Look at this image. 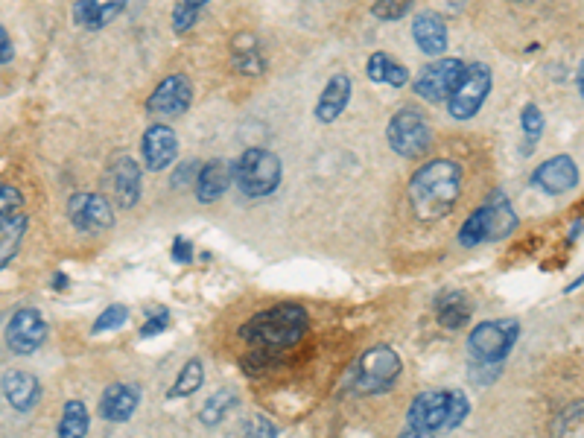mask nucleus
Here are the masks:
<instances>
[{"label": "nucleus", "instance_id": "f257e3e1", "mask_svg": "<svg viewBox=\"0 0 584 438\" xmlns=\"http://www.w3.org/2000/svg\"><path fill=\"white\" fill-rule=\"evenodd\" d=\"M459 193H462V167L447 158L427 161L409 179V205L418 222H436L447 217L456 208Z\"/></svg>", "mask_w": 584, "mask_h": 438}, {"label": "nucleus", "instance_id": "f03ea898", "mask_svg": "<svg viewBox=\"0 0 584 438\" xmlns=\"http://www.w3.org/2000/svg\"><path fill=\"white\" fill-rule=\"evenodd\" d=\"M307 330H310V316L301 304H275L269 310L255 313L240 328V339H246L252 348L287 351L304 339Z\"/></svg>", "mask_w": 584, "mask_h": 438}, {"label": "nucleus", "instance_id": "7ed1b4c3", "mask_svg": "<svg viewBox=\"0 0 584 438\" xmlns=\"http://www.w3.org/2000/svg\"><path fill=\"white\" fill-rule=\"evenodd\" d=\"M471 403L465 392L453 389H433L418 395L406 412V433L409 436H433V433H453L468 418Z\"/></svg>", "mask_w": 584, "mask_h": 438}, {"label": "nucleus", "instance_id": "20e7f679", "mask_svg": "<svg viewBox=\"0 0 584 438\" xmlns=\"http://www.w3.org/2000/svg\"><path fill=\"white\" fill-rule=\"evenodd\" d=\"M231 176L240 187V193L249 199L272 196L281 187V158L263 146H252L237 158V164L231 167Z\"/></svg>", "mask_w": 584, "mask_h": 438}, {"label": "nucleus", "instance_id": "39448f33", "mask_svg": "<svg viewBox=\"0 0 584 438\" xmlns=\"http://www.w3.org/2000/svg\"><path fill=\"white\" fill-rule=\"evenodd\" d=\"M401 357L389 345H377L365 351L351 371V389L357 395H383L389 392L401 377Z\"/></svg>", "mask_w": 584, "mask_h": 438}, {"label": "nucleus", "instance_id": "423d86ee", "mask_svg": "<svg viewBox=\"0 0 584 438\" xmlns=\"http://www.w3.org/2000/svg\"><path fill=\"white\" fill-rule=\"evenodd\" d=\"M386 138L401 158H421L433 146V126L427 123V117L421 111L403 106L392 114V120L386 126Z\"/></svg>", "mask_w": 584, "mask_h": 438}, {"label": "nucleus", "instance_id": "0eeeda50", "mask_svg": "<svg viewBox=\"0 0 584 438\" xmlns=\"http://www.w3.org/2000/svg\"><path fill=\"white\" fill-rule=\"evenodd\" d=\"M517 336H520L517 319L482 322L468 336V354L474 363H506Z\"/></svg>", "mask_w": 584, "mask_h": 438}, {"label": "nucleus", "instance_id": "6e6552de", "mask_svg": "<svg viewBox=\"0 0 584 438\" xmlns=\"http://www.w3.org/2000/svg\"><path fill=\"white\" fill-rule=\"evenodd\" d=\"M491 85H494V76H491V68L485 62L465 65V73H462L456 91L447 100L450 117L453 120H471V117H476L479 109L485 106L488 94H491Z\"/></svg>", "mask_w": 584, "mask_h": 438}, {"label": "nucleus", "instance_id": "1a4fd4ad", "mask_svg": "<svg viewBox=\"0 0 584 438\" xmlns=\"http://www.w3.org/2000/svg\"><path fill=\"white\" fill-rule=\"evenodd\" d=\"M465 59H450V56H438L433 65H427L424 71L418 73V79L412 82V91L427 100V103H447L450 94L456 91L462 73H465Z\"/></svg>", "mask_w": 584, "mask_h": 438}, {"label": "nucleus", "instance_id": "9d476101", "mask_svg": "<svg viewBox=\"0 0 584 438\" xmlns=\"http://www.w3.org/2000/svg\"><path fill=\"white\" fill-rule=\"evenodd\" d=\"M103 182L109 184L111 199L117 208H135L138 199H141V167L135 164L132 155L126 152H117L106 167V179Z\"/></svg>", "mask_w": 584, "mask_h": 438}, {"label": "nucleus", "instance_id": "9b49d317", "mask_svg": "<svg viewBox=\"0 0 584 438\" xmlns=\"http://www.w3.org/2000/svg\"><path fill=\"white\" fill-rule=\"evenodd\" d=\"M47 339V322L36 307H21L6 325V345L18 357H30Z\"/></svg>", "mask_w": 584, "mask_h": 438}, {"label": "nucleus", "instance_id": "f8f14e48", "mask_svg": "<svg viewBox=\"0 0 584 438\" xmlns=\"http://www.w3.org/2000/svg\"><path fill=\"white\" fill-rule=\"evenodd\" d=\"M68 219L82 234H103L114 225V208L100 193H76L68 202Z\"/></svg>", "mask_w": 584, "mask_h": 438}, {"label": "nucleus", "instance_id": "ddd939ff", "mask_svg": "<svg viewBox=\"0 0 584 438\" xmlns=\"http://www.w3.org/2000/svg\"><path fill=\"white\" fill-rule=\"evenodd\" d=\"M193 103V85L184 73H173L158 82V88L149 94L146 111L155 117H182Z\"/></svg>", "mask_w": 584, "mask_h": 438}, {"label": "nucleus", "instance_id": "4468645a", "mask_svg": "<svg viewBox=\"0 0 584 438\" xmlns=\"http://www.w3.org/2000/svg\"><path fill=\"white\" fill-rule=\"evenodd\" d=\"M141 152H144L146 170L161 173V170H167L176 161L179 138H176V132L167 123H152L144 132V138H141Z\"/></svg>", "mask_w": 584, "mask_h": 438}, {"label": "nucleus", "instance_id": "2eb2a0df", "mask_svg": "<svg viewBox=\"0 0 584 438\" xmlns=\"http://www.w3.org/2000/svg\"><path fill=\"white\" fill-rule=\"evenodd\" d=\"M532 184L547 193V196H558L567 193L579 184V167L570 155H552L549 161H544L535 173H532Z\"/></svg>", "mask_w": 584, "mask_h": 438}, {"label": "nucleus", "instance_id": "dca6fc26", "mask_svg": "<svg viewBox=\"0 0 584 438\" xmlns=\"http://www.w3.org/2000/svg\"><path fill=\"white\" fill-rule=\"evenodd\" d=\"M0 389L15 412H33L41 401V383L30 371H6L0 380Z\"/></svg>", "mask_w": 584, "mask_h": 438}, {"label": "nucleus", "instance_id": "f3484780", "mask_svg": "<svg viewBox=\"0 0 584 438\" xmlns=\"http://www.w3.org/2000/svg\"><path fill=\"white\" fill-rule=\"evenodd\" d=\"M412 38H415L418 50H421L424 56H430V59L444 56V50H447V44H450L447 24H444V18L436 15V12H421V15H415V21H412Z\"/></svg>", "mask_w": 584, "mask_h": 438}, {"label": "nucleus", "instance_id": "a211bd4d", "mask_svg": "<svg viewBox=\"0 0 584 438\" xmlns=\"http://www.w3.org/2000/svg\"><path fill=\"white\" fill-rule=\"evenodd\" d=\"M141 403V389L135 383H111L100 398V415L111 424H126Z\"/></svg>", "mask_w": 584, "mask_h": 438}, {"label": "nucleus", "instance_id": "6ab92c4d", "mask_svg": "<svg viewBox=\"0 0 584 438\" xmlns=\"http://www.w3.org/2000/svg\"><path fill=\"white\" fill-rule=\"evenodd\" d=\"M129 0H73V24L82 30H103L126 9Z\"/></svg>", "mask_w": 584, "mask_h": 438}, {"label": "nucleus", "instance_id": "aec40b11", "mask_svg": "<svg viewBox=\"0 0 584 438\" xmlns=\"http://www.w3.org/2000/svg\"><path fill=\"white\" fill-rule=\"evenodd\" d=\"M234 182V176H231V164L228 161H222V158H214V161H208L199 173H196V199L202 202V205H214L217 199L225 196V190L231 187Z\"/></svg>", "mask_w": 584, "mask_h": 438}, {"label": "nucleus", "instance_id": "412c9836", "mask_svg": "<svg viewBox=\"0 0 584 438\" xmlns=\"http://www.w3.org/2000/svg\"><path fill=\"white\" fill-rule=\"evenodd\" d=\"M351 91H354V88H351V76H348V73L330 76L325 91H322V97H319V103H316V120H319V123H333V120H339L342 111L348 109V103H351Z\"/></svg>", "mask_w": 584, "mask_h": 438}, {"label": "nucleus", "instance_id": "4be33fe9", "mask_svg": "<svg viewBox=\"0 0 584 438\" xmlns=\"http://www.w3.org/2000/svg\"><path fill=\"white\" fill-rule=\"evenodd\" d=\"M27 225H30V217L24 214V208L0 214V272L18 255L24 234H27Z\"/></svg>", "mask_w": 584, "mask_h": 438}, {"label": "nucleus", "instance_id": "5701e85b", "mask_svg": "<svg viewBox=\"0 0 584 438\" xmlns=\"http://www.w3.org/2000/svg\"><path fill=\"white\" fill-rule=\"evenodd\" d=\"M438 325L447 330L465 328L471 322V301L465 292H444L436 298Z\"/></svg>", "mask_w": 584, "mask_h": 438}, {"label": "nucleus", "instance_id": "b1692460", "mask_svg": "<svg viewBox=\"0 0 584 438\" xmlns=\"http://www.w3.org/2000/svg\"><path fill=\"white\" fill-rule=\"evenodd\" d=\"M365 71H368V79L377 82V85H392V88L409 85V71L403 68L398 59H392L386 53H371Z\"/></svg>", "mask_w": 584, "mask_h": 438}, {"label": "nucleus", "instance_id": "393cba45", "mask_svg": "<svg viewBox=\"0 0 584 438\" xmlns=\"http://www.w3.org/2000/svg\"><path fill=\"white\" fill-rule=\"evenodd\" d=\"M202 383H205V363L199 360V357H193V360H187L182 368V374L176 377V383H173V389H170V401H176V398H190L193 392H199L202 389Z\"/></svg>", "mask_w": 584, "mask_h": 438}, {"label": "nucleus", "instance_id": "a878e982", "mask_svg": "<svg viewBox=\"0 0 584 438\" xmlns=\"http://www.w3.org/2000/svg\"><path fill=\"white\" fill-rule=\"evenodd\" d=\"M88 427H91V418H88V409L82 401H68L65 403V412L59 418V436L65 438H82L88 436Z\"/></svg>", "mask_w": 584, "mask_h": 438}, {"label": "nucleus", "instance_id": "bb28decb", "mask_svg": "<svg viewBox=\"0 0 584 438\" xmlns=\"http://www.w3.org/2000/svg\"><path fill=\"white\" fill-rule=\"evenodd\" d=\"M237 392L234 389H222V392H214L208 401H205V406H202V412H199V418H202V424L205 427H217V424H222V418L237 406Z\"/></svg>", "mask_w": 584, "mask_h": 438}, {"label": "nucleus", "instance_id": "cd10ccee", "mask_svg": "<svg viewBox=\"0 0 584 438\" xmlns=\"http://www.w3.org/2000/svg\"><path fill=\"white\" fill-rule=\"evenodd\" d=\"M234 68L240 73L266 71V62H263V56H260L252 36H237V41H234Z\"/></svg>", "mask_w": 584, "mask_h": 438}, {"label": "nucleus", "instance_id": "c85d7f7f", "mask_svg": "<svg viewBox=\"0 0 584 438\" xmlns=\"http://www.w3.org/2000/svg\"><path fill=\"white\" fill-rule=\"evenodd\" d=\"M459 243L465 249H476L482 243H488V208H476L471 217L465 219V225L459 228Z\"/></svg>", "mask_w": 584, "mask_h": 438}, {"label": "nucleus", "instance_id": "c756f323", "mask_svg": "<svg viewBox=\"0 0 584 438\" xmlns=\"http://www.w3.org/2000/svg\"><path fill=\"white\" fill-rule=\"evenodd\" d=\"M278 365H284V357H281V351H272V348H255V354H249L246 360H243V371L246 374H269L272 368H278Z\"/></svg>", "mask_w": 584, "mask_h": 438}, {"label": "nucleus", "instance_id": "7c9ffc66", "mask_svg": "<svg viewBox=\"0 0 584 438\" xmlns=\"http://www.w3.org/2000/svg\"><path fill=\"white\" fill-rule=\"evenodd\" d=\"M520 126H523V135H526V152H532V146L541 141V135H544V114L538 106H523L520 111Z\"/></svg>", "mask_w": 584, "mask_h": 438}, {"label": "nucleus", "instance_id": "2f4dec72", "mask_svg": "<svg viewBox=\"0 0 584 438\" xmlns=\"http://www.w3.org/2000/svg\"><path fill=\"white\" fill-rule=\"evenodd\" d=\"M415 0H374L371 3V15L377 21H401L412 12Z\"/></svg>", "mask_w": 584, "mask_h": 438}, {"label": "nucleus", "instance_id": "473e14b6", "mask_svg": "<svg viewBox=\"0 0 584 438\" xmlns=\"http://www.w3.org/2000/svg\"><path fill=\"white\" fill-rule=\"evenodd\" d=\"M126 322H129V307L126 304H111V307H106L100 313V319L94 322L91 333H109V330L123 328Z\"/></svg>", "mask_w": 584, "mask_h": 438}, {"label": "nucleus", "instance_id": "72a5a7b5", "mask_svg": "<svg viewBox=\"0 0 584 438\" xmlns=\"http://www.w3.org/2000/svg\"><path fill=\"white\" fill-rule=\"evenodd\" d=\"M167 328H170V310H167V307H158L155 313L146 316L144 328H141V339L158 336V333H164Z\"/></svg>", "mask_w": 584, "mask_h": 438}, {"label": "nucleus", "instance_id": "f704fd0d", "mask_svg": "<svg viewBox=\"0 0 584 438\" xmlns=\"http://www.w3.org/2000/svg\"><path fill=\"white\" fill-rule=\"evenodd\" d=\"M503 374V363H474L471 365V380L479 386H488L494 383L497 377Z\"/></svg>", "mask_w": 584, "mask_h": 438}, {"label": "nucleus", "instance_id": "c9c22d12", "mask_svg": "<svg viewBox=\"0 0 584 438\" xmlns=\"http://www.w3.org/2000/svg\"><path fill=\"white\" fill-rule=\"evenodd\" d=\"M21 208H24V193L12 184H0V214L21 211Z\"/></svg>", "mask_w": 584, "mask_h": 438}, {"label": "nucleus", "instance_id": "e433bc0d", "mask_svg": "<svg viewBox=\"0 0 584 438\" xmlns=\"http://www.w3.org/2000/svg\"><path fill=\"white\" fill-rule=\"evenodd\" d=\"M243 433H246V436H257V438H272V436H278V427H275V424H269L263 415H255L252 421H246V424H243Z\"/></svg>", "mask_w": 584, "mask_h": 438}, {"label": "nucleus", "instance_id": "4c0bfd02", "mask_svg": "<svg viewBox=\"0 0 584 438\" xmlns=\"http://www.w3.org/2000/svg\"><path fill=\"white\" fill-rule=\"evenodd\" d=\"M196 21H199V15H196V12H190L187 6H182V3L173 9V30H176L179 36L187 33V30H193V27H196Z\"/></svg>", "mask_w": 584, "mask_h": 438}, {"label": "nucleus", "instance_id": "58836bf2", "mask_svg": "<svg viewBox=\"0 0 584 438\" xmlns=\"http://www.w3.org/2000/svg\"><path fill=\"white\" fill-rule=\"evenodd\" d=\"M173 260L182 263V266L193 263V243H190L187 237H176V240H173Z\"/></svg>", "mask_w": 584, "mask_h": 438}, {"label": "nucleus", "instance_id": "ea45409f", "mask_svg": "<svg viewBox=\"0 0 584 438\" xmlns=\"http://www.w3.org/2000/svg\"><path fill=\"white\" fill-rule=\"evenodd\" d=\"M15 59V47H12V38L6 33V27L0 24V65H9Z\"/></svg>", "mask_w": 584, "mask_h": 438}, {"label": "nucleus", "instance_id": "a19ab883", "mask_svg": "<svg viewBox=\"0 0 584 438\" xmlns=\"http://www.w3.org/2000/svg\"><path fill=\"white\" fill-rule=\"evenodd\" d=\"M208 3H211V0H182V6H187V9H190V12H196V15H199Z\"/></svg>", "mask_w": 584, "mask_h": 438}, {"label": "nucleus", "instance_id": "79ce46f5", "mask_svg": "<svg viewBox=\"0 0 584 438\" xmlns=\"http://www.w3.org/2000/svg\"><path fill=\"white\" fill-rule=\"evenodd\" d=\"M53 287H56V290L68 287V278H65V275H56V278H53Z\"/></svg>", "mask_w": 584, "mask_h": 438}, {"label": "nucleus", "instance_id": "37998d69", "mask_svg": "<svg viewBox=\"0 0 584 438\" xmlns=\"http://www.w3.org/2000/svg\"><path fill=\"white\" fill-rule=\"evenodd\" d=\"M511 3H520V0H511Z\"/></svg>", "mask_w": 584, "mask_h": 438}]
</instances>
